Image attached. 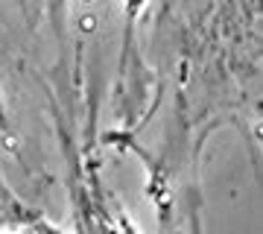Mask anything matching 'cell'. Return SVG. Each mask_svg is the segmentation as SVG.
<instances>
[{"label":"cell","mask_w":263,"mask_h":234,"mask_svg":"<svg viewBox=\"0 0 263 234\" xmlns=\"http://www.w3.org/2000/svg\"><path fill=\"white\" fill-rule=\"evenodd\" d=\"M15 234H62V231L50 228V225H27V228H21V231H15Z\"/></svg>","instance_id":"7a4b0ae2"},{"label":"cell","mask_w":263,"mask_h":234,"mask_svg":"<svg viewBox=\"0 0 263 234\" xmlns=\"http://www.w3.org/2000/svg\"><path fill=\"white\" fill-rule=\"evenodd\" d=\"M0 135L3 138L12 135V117H9V109H6V100H3V91H0Z\"/></svg>","instance_id":"6da1fadb"}]
</instances>
